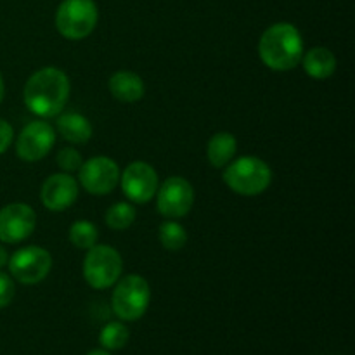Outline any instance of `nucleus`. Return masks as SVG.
I'll return each instance as SVG.
<instances>
[{
	"label": "nucleus",
	"mask_w": 355,
	"mask_h": 355,
	"mask_svg": "<svg viewBox=\"0 0 355 355\" xmlns=\"http://www.w3.org/2000/svg\"><path fill=\"white\" fill-rule=\"evenodd\" d=\"M24 104L40 118H54L64 110L69 97V80L58 68H42L24 85Z\"/></svg>",
	"instance_id": "1"
},
{
	"label": "nucleus",
	"mask_w": 355,
	"mask_h": 355,
	"mask_svg": "<svg viewBox=\"0 0 355 355\" xmlns=\"http://www.w3.org/2000/svg\"><path fill=\"white\" fill-rule=\"evenodd\" d=\"M260 59L274 71L297 68L304 55V40L298 28L291 23H276L263 31L259 42Z\"/></svg>",
	"instance_id": "2"
},
{
	"label": "nucleus",
	"mask_w": 355,
	"mask_h": 355,
	"mask_svg": "<svg viewBox=\"0 0 355 355\" xmlns=\"http://www.w3.org/2000/svg\"><path fill=\"white\" fill-rule=\"evenodd\" d=\"M224 182L241 196L262 194L272 182V170L257 156H243L225 168Z\"/></svg>",
	"instance_id": "3"
},
{
	"label": "nucleus",
	"mask_w": 355,
	"mask_h": 355,
	"mask_svg": "<svg viewBox=\"0 0 355 355\" xmlns=\"http://www.w3.org/2000/svg\"><path fill=\"white\" fill-rule=\"evenodd\" d=\"M99 19L94 0H62L55 12V28L68 40L89 37Z\"/></svg>",
	"instance_id": "4"
},
{
	"label": "nucleus",
	"mask_w": 355,
	"mask_h": 355,
	"mask_svg": "<svg viewBox=\"0 0 355 355\" xmlns=\"http://www.w3.org/2000/svg\"><path fill=\"white\" fill-rule=\"evenodd\" d=\"M149 300H151V290L148 281L137 274H130L116 281L111 305L113 312L121 321H137L148 311Z\"/></svg>",
	"instance_id": "5"
},
{
	"label": "nucleus",
	"mask_w": 355,
	"mask_h": 355,
	"mask_svg": "<svg viewBox=\"0 0 355 355\" xmlns=\"http://www.w3.org/2000/svg\"><path fill=\"white\" fill-rule=\"evenodd\" d=\"M123 270L121 257L113 246L94 245L87 252L83 260V277L89 286L96 290H106L116 284L120 274Z\"/></svg>",
	"instance_id": "6"
},
{
	"label": "nucleus",
	"mask_w": 355,
	"mask_h": 355,
	"mask_svg": "<svg viewBox=\"0 0 355 355\" xmlns=\"http://www.w3.org/2000/svg\"><path fill=\"white\" fill-rule=\"evenodd\" d=\"M7 263L14 279L23 284H37L51 272L52 257L40 246H26L10 255Z\"/></svg>",
	"instance_id": "7"
},
{
	"label": "nucleus",
	"mask_w": 355,
	"mask_h": 355,
	"mask_svg": "<svg viewBox=\"0 0 355 355\" xmlns=\"http://www.w3.org/2000/svg\"><path fill=\"white\" fill-rule=\"evenodd\" d=\"M120 182V168L107 156H96L80 166V184L83 189L96 196H104L114 191Z\"/></svg>",
	"instance_id": "8"
},
{
	"label": "nucleus",
	"mask_w": 355,
	"mask_h": 355,
	"mask_svg": "<svg viewBox=\"0 0 355 355\" xmlns=\"http://www.w3.org/2000/svg\"><path fill=\"white\" fill-rule=\"evenodd\" d=\"M158 187V173L146 162L130 163L121 173V191L132 203L144 205L151 201Z\"/></svg>",
	"instance_id": "9"
},
{
	"label": "nucleus",
	"mask_w": 355,
	"mask_h": 355,
	"mask_svg": "<svg viewBox=\"0 0 355 355\" xmlns=\"http://www.w3.org/2000/svg\"><path fill=\"white\" fill-rule=\"evenodd\" d=\"M55 142V132L51 123L44 120L30 121L21 130L16 141V153L21 159L28 163L45 158Z\"/></svg>",
	"instance_id": "10"
},
{
	"label": "nucleus",
	"mask_w": 355,
	"mask_h": 355,
	"mask_svg": "<svg viewBox=\"0 0 355 355\" xmlns=\"http://www.w3.org/2000/svg\"><path fill=\"white\" fill-rule=\"evenodd\" d=\"M158 194V211L166 218H180L189 214L194 203V189L184 177H168Z\"/></svg>",
	"instance_id": "11"
},
{
	"label": "nucleus",
	"mask_w": 355,
	"mask_h": 355,
	"mask_svg": "<svg viewBox=\"0 0 355 355\" xmlns=\"http://www.w3.org/2000/svg\"><path fill=\"white\" fill-rule=\"evenodd\" d=\"M37 225V215L33 208L24 203H10L0 210V241L21 243L30 238Z\"/></svg>",
	"instance_id": "12"
},
{
	"label": "nucleus",
	"mask_w": 355,
	"mask_h": 355,
	"mask_svg": "<svg viewBox=\"0 0 355 355\" xmlns=\"http://www.w3.org/2000/svg\"><path fill=\"white\" fill-rule=\"evenodd\" d=\"M40 198L47 210L62 211L78 198V182L69 173H54L42 186Z\"/></svg>",
	"instance_id": "13"
},
{
	"label": "nucleus",
	"mask_w": 355,
	"mask_h": 355,
	"mask_svg": "<svg viewBox=\"0 0 355 355\" xmlns=\"http://www.w3.org/2000/svg\"><path fill=\"white\" fill-rule=\"evenodd\" d=\"M110 90L121 103H137L144 96V82L134 71H118L110 78Z\"/></svg>",
	"instance_id": "14"
},
{
	"label": "nucleus",
	"mask_w": 355,
	"mask_h": 355,
	"mask_svg": "<svg viewBox=\"0 0 355 355\" xmlns=\"http://www.w3.org/2000/svg\"><path fill=\"white\" fill-rule=\"evenodd\" d=\"M305 73L314 80H326L335 73L336 58L329 49L314 47L302 55Z\"/></svg>",
	"instance_id": "15"
},
{
	"label": "nucleus",
	"mask_w": 355,
	"mask_h": 355,
	"mask_svg": "<svg viewBox=\"0 0 355 355\" xmlns=\"http://www.w3.org/2000/svg\"><path fill=\"white\" fill-rule=\"evenodd\" d=\"M58 132L71 144H85L92 137V125L83 114L64 113L58 120Z\"/></svg>",
	"instance_id": "16"
},
{
	"label": "nucleus",
	"mask_w": 355,
	"mask_h": 355,
	"mask_svg": "<svg viewBox=\"0 0 355 355\" xmlns=\"http://www.w3.org/2000/svg\"><path fill=\"white\" fill-rule=\"evenodd\" d=\"M236 149H238V142H236L234 135L229 134V132H218L208 142V162L215 168H222L227 163H231V159L236 155Z\"/></svg>",
	"instance_id": "17"
},
{
	"label": "nucleus",
	"mask_w": 355,
	"mask_h": 355,
	"mask_svg": "<svg viewBox=\"0 0 355 355\" xmlns=\"http://www.w3.org/2000/svg\"><path fill=\"white\" fill-rule=\"evenodd\" d=\"M104 220H106L107 227H111L113 231H125V229H128L134 224L135 208L130 203H127V201L114 203L107 208Z\"/></svg>",
	"instance_id": "18"
},
{
	"label": "nucleus",
	"mask_w": 355,
	"mask_h": 355,
	"mask_svg": "<svg viewBox=\"0 0 355 355\" xmlns=\"http://www.w3.org/2000/svg\"><path fill=\"white\" fill-rule=\"evenodd\" d=\"M128 328L121 322H110L101 329L99 342L104 350H120L127 345L128 342Z\"/></svg>",
	"instance_id": "19"
},
{
	"label": "nucleus",
	"mask_w": 355,
	"mask_h": 355,
	"mask_svg": "<svg viewBox=\"0 0 355 355\" xmlns=\"http://www.w3.org/2000/svg\"><path fill=\"white\" fill-rule=\"evenodd\" d=\"M97 238H99L97 227L87 220H78L69 227V241H71V245L76 246V248H92L97 243Z\"/></svg>",
	"instance_id": "20"
},
{
	"label": "nucleus",
	"mask_w": 355,
	"mask_h": 355,
	"mask_svg": "<svg viewBox=\"0 0 355 355\" xmlns=\"http://www.w3.org/2000/svg\"><path fill=\"white\" fill-rule=\"evenodd\" d=\"M159 243L163 245V248L177 252L187 243L186 229L177 224L175 220L165 222V224L159 225Z\"/></svg>",
	"instance_id": "21"
},
{
	"label": "nucleus",
	"mask_w": 355,
	"mask_h": 355,
	"mask_svg": "<svg viewBox=\"0 0 355 355\" xmlns=\"http://www.w3.org/2000/svg\"><path fill=\"white\" fill-rule=\"evenodd\" d=\"M82 163H83L82 155H80L76 149L64 148V149H61V151L58 153V165H59V168L64 170L66 173L76 172V170H80Z\"/></svg>",
	"instance_id": "22"
},
{
	"label": "nucleus",
	"mask_w": 355,
	"mask_h": 355,
	"mask_svg": "<svg viewBox=\"0 0 355 355\" xmlns=\"http://www.w3.org/2000/svg\"><path fill=\"white\" fill-rule=\"evenodd\" d=\"M16 288H14V281L10 279L9 274L0 270V309L7 307L12 302Z\"/></svg>",
	"instance_id": "23"
},
{
	"label": "nucleus",
	"mask_w": 355,
	"mask_h": 355,
	"mask_svg": "<svg viewBox=\"0 0 355 355\" xmlns=\"http://www.w3.org/2000/svg\"><path fill=\"white\" fill-rule=\"evenodd\" d=\"M12 137H14V130L9 125V121L0 118V155L9 149L10 142H12Z\"/></svg>",
	"instance_id": "24"
},
{
	"label": "nucleus",
	"mask_w": 355,
	"mask_h": 355,
	"mask_svg": "<svg viewBox=\"0 0 355 355\" xmlns=\"http://www.w3.org/2000/svg\"><path fill=\"white\" fill-rule=\"evenodd\" d=\"M7 262H9V253H7V250L3 246H0V269L3 266H7Z\"/></svg>",
	"instance_id": "25"
},
{
	"label": "nucleus",
	"mask_w": 355,
	"mask_h": 355,
	"mask_svg": "<svg viewBox=\"0 0 355 355\" xmlns=\"http://www.w3.org/2000/svg\"><path fill=\"white\" fill-rule=\"evenodd\" d=\"M3 94H6V87H3L2 75H0V103H2V99H3Z\"/></svg>",
	"instance_id": "26"
},
{
	"label": "nucleus",
	"mask_w": 355,
	"mask_h": 355,
	"mask_svg": "<svg viewBox=\"0 0 355 355\" xmlns=\"http://www.w3.org/2000/svg\"><path fill=\"white\" fill-rule=\"evenodd\" d=\"M87 355H111V354L106 352V350H92V352H89Z\"/></svg>",
	"instance_id": "27"
}]
</instances>
